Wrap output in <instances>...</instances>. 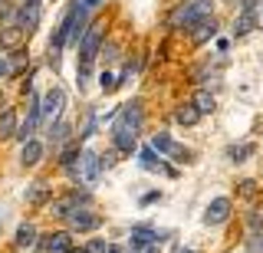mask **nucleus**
Listing matches in <instances>:
<instances>
[{"mask_svg": "<svg viewBox=\"0 0 263 253\" xmlns=\"http://www.w3.org/2000/svg\"><path fill=\"white\" fill-rule=\"evenodd\" d=\"M142 102H128V105H122L119 109V115H115V125H112V138H115V148L119 151H125L132 154V148H135V138L138 132H142Z\"/></svg>", "mask_w": 263, "mask_h": 253, "instance_id": "f257e3e1", "label": "nucleus"}, {"mask_svg": "<svg viewBox=\"0 0 263 253\" xmlns=\"http://www.w3.org/2000/svg\"><path fill=\"white\" fill-rule=\"evenodd\" d=\"M99 46H102V30H99V23H96V27L86 30V36H82V43H79V69H76L79 89L86 86L89 72H92V63H96V56H99Z\"/></svg>", "mask_w": 263, "mask_h": 253, "instance_id": "f03ea898", "label": "nucleus"}, {"mask_svg": "<svg viewBox=\"0 0 263 253\" xmlns=\"http://www.w3.org/2000/svg\"><path fill=\"white\" fill-rule=\"evenodd\" d=\"M211 17V0H184L175 13H171V27L175 30H191L197 20Z\"/></svg>", "mask_w": 263, "mask_h": 253, "instance_id": "7ed1b4c3", "label": "nucleus"}, {"mask_svg": "<svg viewBox=\"0 0 263 253\" xmlns=\"http://www.w3.org/2000/svg\"><path fill=\"white\" fill-rule=\"evenodd\" d=\"M76 181L79 184H86V187H92L96 181H99V174H102V154H96V151H82L79 154V165H76Z\"/></svg>", "mask_w": 263, "mask_h": 253, "instance_id": "20e7f679", "label": "nucleus"}, {"mask_svg": "<svg viewBox=\"0 0 263 253\" xmlns=\"http://www.w3.org/2000/svg\"><path fill=\"white\" fill-rule=\"evenodd\" d=\"M152 148L158 151V154H164V158H171V161H187L191 158V151L184 148V145H178L171 135H164V132H158L152 138Z\"/></svg>", "mask_w": 263, "mask_h": 253, "instance_id": "39448f33", "label": "nucleus"}, {"mask_svg": "<svg viewBox=\"0 0 263 253\" xmlns=\"http://www.w3.org/2000/svg\"><path fill=\"white\" fill-rule=\"evenodd\" d=\"M63 105H66V92H63L60 86H53V89L43 95V122H46V125H53V122L60 119Z\"/></svg>", "mask_w": 263, "mask_h": 253, "instance_id": "423d86ee", "label": "nucleus"}, {"mask_svg": "<svg viewBox=\"0 0 263 253\" xmlns=\"http://www.w3.org/2000/svg\"><path fill=\"white\" fill-rule=\"evenodd\" d=\"M66 220H69V227H72V230H79V233L96 230V227H99V214H92L89 207H79V204L66 214Z\"/></svg>", "mask_w": 263, "mask_h": 253, "instance_id": "0eeeda50", "label": "nucleus"}, {"mask_svg": "<svg viewBox=\"0 0 263 253\" xmlns=\"http://www.w3.org/2000/svg\"><path fill=\"white\" fill-rule=\"evenodd\" d=\"M40 13H43L40 0H23V7H20V17H16V27H20L23 33H33V30L40 27Z\"/></svg>", "mask_w": 263, "mask_h": 253, "instance_id": "6e6552de", "label": "nucleus"}, {"mask_svg": "<svg viewBox=\"0 0 263 253\" xmlns=\"http://www.w3.org/2000/svg\"><path fill=\"white\" fill-rule=\"evenodd\" d=\"M230 198H214L211 204H208V210H204V224L208 227H217V224H224V220L230 217Z\"/></svg>", "mask_w": 263, "mask_h": 253, "instance_id": "1a4fd4ad", "label": "nucleus"}, {"mask_svg": "<svg viewBox=\"0 0 263 253\" xmlns=\"http://www.w3.org/2000/svg\"><path fill=\"white\" fill-rule=\"evenodd\" d=\"M138 161H142V168H148V171H158V174H168V178H175V168H168L161 161V154L148 145V148H142L138 151Z\"/></svg>", "mask_w": 263, "mask_h": 253, "instance_id": "9d476101", "label": "nucleus"}, {"mask_svg": "<svg viewBox=\"0 0 263 253\" xmlns=\"http://www.w3.org/2000/svg\"><path fill=\"white\" fill-rule=\"evenodd\" d=\"M214 36H217V20H214V17H204V20H197L194 27H191V40H194L197 46H204Z\"/></svg>", "mask_w": 263, "mask_h": 253, "instance_id": "9b49d317", "label": "nucleus"}, {"mask_svg": "<svg viewBox=\"0 0 263 253\" xmlns=\"http://www.w3.org/2000/svg\"><path fill=\"white\" fill-rule=\"evenodd\" d=\"M69 250H72V237L66 230H56L43 240V253H69Z\"/></svg>", "mask_w": 263, "mask_h": 253, "instance_id": "f8f14e48", "label": "nucleus"}, {"mask_svg": "<svg viewBox=\"0 0 263 253\" xmlns=\"http://www.w3.org/2000/svg\"><path fill=\"white\" fill-rule=\"evenodd\" d=\"M40 158H43V145H40L36 138H30V142H23V151H20V161H23V165H27V168H33V165H36Z\"/></svg>", "mask_w": 263, "mask_h": 253, "instance_id": "ddd939ff", "label": "nucleus"}, {"mask_svg": "<svg viewBox=\"0 0 263 253\" xmlns=\"http://www.w3.org/2000/svg\"><path fill=\"white\" fill-rule=\"evenodd\" d=\"M253 27H257V13H253V7H243L240 17H237V23H234V33L243 36V33H250Z\"/></svg>", "mask_w": 263, "mask_h": 253, "instance_id": "4468645a", "label": "nucleus"}, {"mask_svg": "<svg viewBox=\"0 0 263 253\" xmlns=\"http://www.w3.org/2000/svg\"><path fill=\"white\" fill-rule=\"evenodd\" d=\"M23 36H27V33H23V30L13 23V27H7L4 33H0V46H7V50H20V46H23Z\"/></svg>", "mask_w": 263, "mask_h": 253, "instance_id": "2eb2a0df", "label": "nucleus"}, {"mask_svg": "<svg viewBox=\"0 0 263 253\" xmlns=\"http://www.w3.org/2000/svg\"><path fill=\"white\" fill-rule=\"evenodd\" d=\"M158 240L155 227H132V247H148V243Z\"/></svg>", "mask_w": 263, "mask_h": 253, "instance_id": "dca6fc26", "label": "nucleus"}, {"mask_svg": "<svg viewBox=\"0 0 263 253\" xmlns=\"http://www.w3.org/2000/svg\"><path fill=\"white\" fill-rule=\"evenodd\" d=\"M191 102H194V109L201 112V115H208V112H214V105H217V99H214V92H208V89H197Z\"/></svg>", "mask_w": 263, "mask_h": 253, "instance_id": "f3484780", "label": "nucleus"}, {"mask_svg": "<svg viewBox=\"0 0 263 253\" xmlns=\"http://www.w3.org/2000/svg\"><path fill=\"white\" fill-rule=\"evenodd\" d=\"M49 198V184L46 181H33L30 187H27V201L30 204H43Z\"/></svg>", "mask_w": 263, "mask_h": 253, "instance_id": "a211bd4d", "label": "nucleus"}, {"mask_svg": "<svg viewBox=\"0 0 263 253\" xmlns=\"http://www.w3.org/2000/svg\"><path fill=\"white\" fill-rule=\"evenodd\" d=\"M16 135V115H13V109H4L0 112V138H10Z\"/></svg>", "mask_w": 263, "mask_h": 253, "instance_id": "6ab92c4d", "label": "nucleus"}, {"mask_svg": "<svg viewBox=\"0 0 263 253\" xmlns=\"http://www.w3.org/2000/svg\"><path fill=\"white\" fill-rule=\"evenodd\" d=\"M175 119H178V125H194V122L201 119V112L194 109V102H187V105H181V109L175 112Z\"/></svg>", "mask_w": 263, "mask_h": 253, "instance_id": "aec40b11", "label": "nucleus"}, {"mask_svg": "<svg viewBox=\"0 0 263 253\" xmlns=\"http://www.w3.org/2000/svg\"><path fill=\"white\" fill-rule=\"evenodd\" d=\"M79 154H82V151H79V145H69V148L63 151V158H60V161H63V168H66V171H76Z\"/></svg>", "mask_w": 263, "mask_h": 253, "instance_id": "412c9836", "label": "nucleus"}, {"mask_svg": "<svg viewBox=\"0 0 263 253\" xmlns=\"http://www.w3.org/2000/svg\"><path fill=\"white\" fill-rule=\"evenodd\" d=\"M66 138H69V125H66V122H53V125H49V142L60 145Z\"/></svg>", "mask_w": 263, "mask_h": 253, "instance_id": "4be33fe9", "label": "nucleus"}, {"mask_svg": "<svg viewBox=\"0 0 263 253\" xmlns=\"http://www.w3.org/2000/svg\"><path fill=\"white\" fill-rule=\"evenodd\" d=\"M247 154H253V145H230V148H227V158L230 161H247Z\"/></svg>", "mask_w": 263, "mask_h": 253, "instance_id": "5701e85b", "label": "nucleus"}, {"mask_svg": "<svg viewBox=\"0 0 263 253\" xmlns=\"http://www.w3.org/2000/svg\"><path fill=\"white\" fill-rule=\"evenodd\" d=\"M33 240H36V230H33V224H23L20 230H16V247H30Z\"/></svg>", "mask_w": 263, "mask_h": 253, "instance_id": "b1692460", "label": "nucleus"}, {"mask_svg": "<svg viewBox=\"0 0 263 253\" xmlns=\"http://www.w3.org/2000/svg\"><path fill=\"white\" fill-rule=\"evenodd\" d=\"M99 86H102V92H112V89L119 86V79H115L112 72H102V76H99Z\"/></svg>", "mask_w": 263, "mask_h": 253, "instance_id": "393cba45", "label": "nucleus"}, {"mask_svg": "<svg viewBox=\"0 0 263 253\" xmlns=\"http://www.w3.org/2000/svg\"><path fill=\"white\" fill-rule=\"evenodd\" d=\"M105 250H109V243L99 240V237H96V240H89V247H86V253H105Z\"/></svg>", "mask_w": 263, "mask_h": 253, "instance_id": "a878e982", "label": "nucleus"}, {"mask_svg": "<svg viewBox=\"0 0 263 253\" xmlns=\"http://www.w3.org/2000/svg\"><path fill=\"white\" fill-rule=\"evenodd\" d=\"M250 250L253 253H263V233H253L250 237Z\"/></svg>", "mask_w": 263, "mask_h": 253, "instance_id": "bb28decb", "label": "nucleus"}, {"mask_svg": "<svg viewBox=\"0 0 263 253\" xmlns=\"http://www.w3.org/2000/svg\"><path fill=\"white\" fill-rule=\"evenodd\" d=\"M240 194H243V198H253V194H257V187H253V181H240Z\"/></svg>", "mask_w": 263, "mask_h": 253, "instance_id": "cd10ccee", "label": "nucleus"}, {"mask_svg": "<svg viewBox=\"0 0 263 253\" xmlns=\"http://www.w3.org/2000/svg\"><path fill=\"white\" fill-rule=\"evenodd\" d=\"M79 4H82V7H86V10H96V7H99V4H102V0H79Z\"/></svg>", "mask_w": 263, "mask_h": 253, "instance_id": "c85d7f7f", "label": "nucleus"}, {"mask_svg": "<svg viewBox=\"0 0 263 253\" xmlns=\"http://www.w3.org/2000/svg\"><path fill=\"white\" fill-rule=\"evenodd\" d=\"M7 72H10V63H7L4 56H0V76H7Z\"/></svg>", "mask_w": 263, "mask_h": 253, "instance_id": "c756f323", "label": "nucleus"}, {"mask_svg": "<svg viewBox=\"0 0 263 253\" xmlns=\"http://www.w3.org/2000/svg\"><path fill=\"white\" fill-rule=\"evenodd\" d=\"M250 224H253V227H260V224H263V214H253V217H250Z\"/></svg>", "mask_w": 263, "mask_h": 253, "instance_id": "7c9ffc66", "label": "nucleus"}, {"mask_svg": "<svg viewBox=\"0 0 263 253\" xmlns=\"http://www.w3.org/2000/svg\"><path fill=\"white\" fill-rule=\"evenodd\" d=\"M105 253H125V250H119V247H109V250H105Z\"/></svg>", "mask_w": 263, "mask_h": 253, "instance_id": "2f4dec72", "label": "nucleus"}, {"mask_svg": "<svg viewBox=\"0 0 263 253\" xmlns=\"http://www.w3.org/2000/svg\"><path fill=\"white\" fill-rule=\"evenodd\" d=\"M69 253H86V250H69Z\"/></svg>", "mask_w": 263, "mask_h": 253, "instance_id": "473e14b6", "label": "nucleus"}, {"mask_svg": "<svg viewBox=\"0 0 263 253\" xmlns=\"http://www.w3.org/2000/svg\"><path fill=\"white\" fill-rule=\"evenodd\" d=\"M181 253H194V250H181Z\"/></svg>", "mask_w": 263, "mask_h": 253, "instance_id": "72a5a7b5", "label": "nucleus"}, {"mask_svg": "<svg viewBox=\"0 0 263 253\" xmlns=\"http://www.w3.org/2000/svg\"><path fill=\"white\" fill-rule=\"evenodd\" d=\"M152 253H158V250H152Z\"/></svg>", "mask_w": 263, "mask_h": 253, "instance_id": "f704fd0d", "label": "nucleus"}]
</instances>
